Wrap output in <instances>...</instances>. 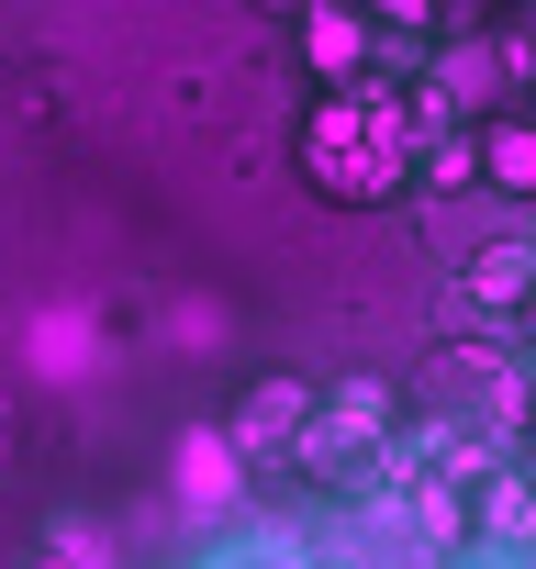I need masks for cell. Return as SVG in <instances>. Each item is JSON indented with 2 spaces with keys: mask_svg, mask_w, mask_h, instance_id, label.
<instances>
[{
  "mask_svg": "<svg viewBox=\"0 0 536 569\" xmlns=\"http://www.w3.org/2000/svg\"><path fill=\"white\" fill-rule=\"evenodd\" d=\"M403 157H414V123H403L380 90H369V101H336V112L314 123V179H325V190H391Z\"/></svg>",
  "mask_w": 536,
  "mask_h": 569,
  "instance_id": "6da1fadb",
  "label": "cell"
},
{
  "mask_svg": "<svg viewBox=\"0 0 536 569\" xmlns=\"http://www.w3.org/2000/svg\"><path fill=\"white\" fill-rule=\"evenodd\" d=\"M168 480H179V502H190V513H235L246 458L224 447V425H190V436H179V458H168Z\"/></svg>",
  "mask_w": 536,
  "mask_h": 569,
  "instance_id": "7a4b0ae2",
  "label": "cell"
},
{
  "mask_svg": "<svg viewBox=\"0 0 536 569\" xmlns=\"http://www.w3.org/2000/svg\"><path fill=\"white\" fill-rule=\"evenodd\" d=\"M302 413H314V380H268V391H246V413L224 425V447H235V458H268V447H302Z\"/></svg>",
  "mask_w": 536,
  "mask_h": 569,
  "instance_id": "3957f363",
  "label": "cell"
},
{
  "mask_svg": "<svg viewBox=\"0 0 536 569\" xmlns=\"http://www.w3.org/2000/svg\"><path fill=\"white\" fill-rule=\"evenodd\" d=\"M469 302H492V313H525L536 302V246L525 234H503L492 257H469Z\"/></svg>",
  "mask_w": 536,
  "mask_h": 569,
  "instance_id": "277c9868",
  "label": "cell"
},
{
  "mask_svg": "<svg viewBox=\"0 0 536 569\" xmlns=\"http://www.w3.org/2000/svg\"><path fill=\"white\" fill-rule=\"evenodd\" d=\"M23 358H34V369H46V380H90V369H101V336H90V325H79V313H46V325H34V347H23Z\"/></svg>",
  "mask_w": 536,
  "mask_h": 569,
  "instance_id": "5b68a950",
  "label": "cell"
},
{
  "mask_svg": "<svg viewBox=\"0 0 536 569\" xmlns=\"http://www.w3.org/2000/svg\"><path fill=\"white\" fill-rule=\"evenodd\" d=\"M480 157H492V179H503V190H536V123H492V146H480Z\"/></svg>",
  "mask_w": 536,
  "mask_h": 569,
  "instance_id": "8992f818",
  "label": "cell"
},
{
  "mask_svg": "<svg viewBox=\"0 0 536 569\" xmlns=\"http://www.w3.org/2000/svg\"><path fill=\"white\" fill-rule=\"evenodd\" d=\"M492 525H503V536H536V491L503 480V491H492Z\"/></svg>",
  "mask_w": 536,
  "mask_h": 569,
  "instance_id": "52a82bcc",
  "label": "cell"
},
{
  "mask_svg": "<svg viewBox=\"0 0 536 569\" xmlns=\"http://www.w3.org/2000/svg\"><path fill=\"white\" fill-rule=\"evenodd\" d=\"M525 336H536V302H525Z\"/></svg>",
  "mask_w": 536,
  "mask_h": 569,
  "instance_id": "ba28073f",
  "label": "cell"
}]
</instances>
